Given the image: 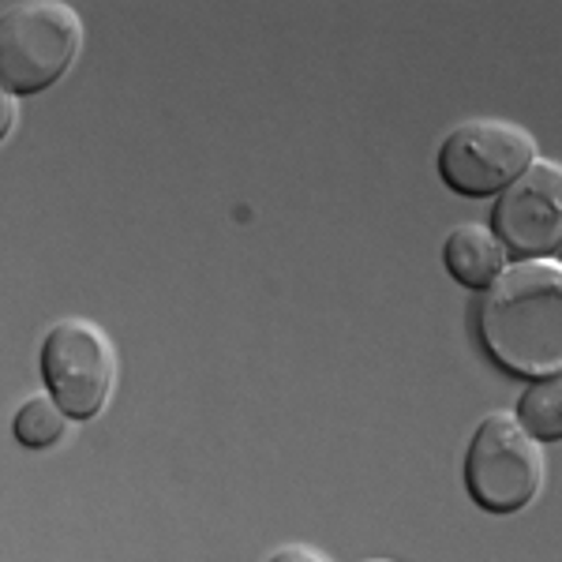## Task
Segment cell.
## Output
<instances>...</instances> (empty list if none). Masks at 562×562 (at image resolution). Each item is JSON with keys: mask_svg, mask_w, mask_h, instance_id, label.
I'll list each match as a JSON object with an SVG mask.
<instances>
[{"mask_svg": "<svg viewBox=\"0 0 562 562\" xmlns=\"http://www.w3.org/2000/svg\"><path fill=\"white\" fill-rule=\"evenodd\" d=\"M492 233L510 256L543 259L562 244V166L537 158L498 195L492 211Z\"/></svg>", "mask_w": 562, "mask_h": 562, "instance_id": "8992f818", "label": "cell"}, {"mask_svg": "<svg viewBox=\"0 0 562 562\" xmlns=\"http://www.w3.org/2000/svg\"><path fill=\"white\" fill-rule=\"evenodd\" d=\"M514 416L537 442H562V371L525 386Z\"/></svg>", "mask_w": 562, "mask_h": 562, "instance_id": "ba28073f", "label": "cell"}, {"mask_svg": "<svg viewBox=\"0 0 562 562\" xmlns=\"http://www.w3.org/2000/svg\"><path fill=\"white\" fill-rule=\"evenodd\" d=\"M532 161H537L532 132L498 116H473L454 124L435 150L442 184L461 199L503 195Z\"/></svg>", "mask_w": 562, "mask_h": 562, "instance_id": "277c9868", "label": "cell"}, {"mask_svg": "<svg viewBox=\"0 0 562 562\" xmlns=\"http://www.w3.org/2000/svg\"><path fill=\"white\" fill-rule=\"evenodd\" d=\"M0 139H8L12 135V124H15V94H4V102H0Z\"/></svg>", "mask_w": 562, "mask_h": 562, "instance_id": "8fae6325", "label": "cell"}, {"mask_svg": "<svg viewBox=\"0 0 562 562\" xmlns=\"http://www.w3.org/2000/svg\"><path fill=\"white\" fill-rule=\"evenodd\" d=\"M469 498L487 514H518L543 487V450L514 413H487L461 461Z\"/></svg>", "mask_w": 562, "mask_h": 562, "instance_id": "3957f363", "label": "cell"}, {"mask_svg": "<svg viewBox=\"0 0 562 562\" xmlns=\"http://www.w3.org/2000/svg\"><path fill=\"white\" fill-rule=\"evenodd\" d=\"M68 431V413L53 402L49 394H34L15 409V420H12V435L15 442L26 450H49L65 439Z\"/></svg>", "mask_w": 562, "mask_h": 562, "instance_id": "9c48e42d", "label": "cell"}, {"mask_svg": "<svg viewBox=\"0 0 562 562\" xmlns=\"http://www.w3.org/2000/svg\"><path fill=\"white\" fill-rule=\"evenodd\" d=\"M476 338L506 375L537 383L562 371V267L514 262L476 304Z\"/></svg>", "mask_w": 562, "mask_h": 562, "instance_id": "6da1fadb", "label": "cell"}, {"mask_svg": "<svg viewBox=\"0 0 562 562\" xmlns=\"http://www.w3.org/2000/svg\"><path fill=\"white\" fill-rule=\"evenodd\" d=\"M83 49V23L60 0H4L0 8V83L4 94H42L65 79Z\"/></svg>", "mask_w": 562, "mask_h": 562, "instance_id": "7a4b0ae2", "label": "cell"}, {"mask_svg": "<svg viewBox=\"0 0 562 562\" xmlns=\"http://www.w3.org/2000/svg\"><path fill=\"white\" fill-rule=\"evenodd\" d=\"M442 267L461 289L484 293L492 281L506 270V248L484 225H454L442 240Z\"/></svg>", "mask_w": 562, "mask_h": 562, "instance_id": "52a82bcc", "label": "cell"}, {"mask_svg": "<svg viewBox=\"0 0 562 562\" xmlns=\"http://www.w3.org/2000/svg\"><path fill=\"white\" fill-rule=\"evenodd\" d=\"M368 562H390V559H368Z\"/></svg>", "mask_w": 562, "mask_h": 562, "instance_id": "7c38bea8", "label": "cell"}, {"mask_svg": "<svg viewBox=\"0 0 562 562\" xmlns=\"http://www.w3.org/2000/svg\"><path fill=\"white\" fill-rule=\"evenodd\" d=\"M45 394L68 413V420H94L116 383V352L102 326L60 319L42 338L38 352Z\"/></svg>", "mask_w": 562, "mask_h": 562, "instance_id": "5b68a950", "label": "cell"}, {"mask_svg": "<svg viewBox=\"0 0 562 562\" xmlns=\"http://www.w3.org/2000/svg\"><path fill=\"white\" fill-rule=\"evenodd\" d=\"M267 562H334L326 551L312 548V543H281L278 551H270Z\"/></svg>", "mask_w": 562, "mask_h": 562, "instance_id": "30bf717a", "label": "cell"}]
</instances>
